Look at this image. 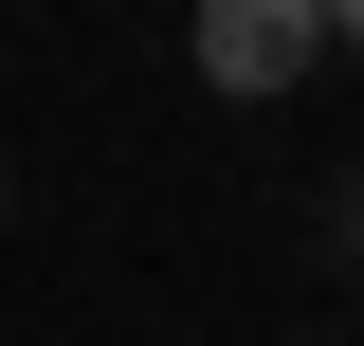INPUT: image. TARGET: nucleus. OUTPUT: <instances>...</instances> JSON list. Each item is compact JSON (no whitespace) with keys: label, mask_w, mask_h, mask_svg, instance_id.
Returning a JSON list of instances; mask_svg holds the SVG:
<instances>
[{"label":"nucleus","mask_w":364,"mask_h":346,"mask_svg":"<svg viewBox=\"0 0 364 346\" xmlns=\"http://www.w3.org/2000/svg\"><path fill=\"white\" fill-rule=\"evenodd\" d=\"M328 55H364V0H328Z\"/></svg>","instance_id":"f03ea898"},{"label":"nucleus","mask_w":364,"mask_h":346,"mask_svg":"<svg viewBox=\"0 0 364 346\" xmlns=\"http://www.w3.org/2000/svg\"><path fill=\"white\" fill-rule=\"evenodd\" d=\"M0 201H18V182H0Z\"/></svg>","instance_id":"20e7f679"},{"label":"nucleus","mask_w":364,"mask_h":346,"mask_svg":"<svg viewBox=\"0 0 364 346\" xmlns=\"http://www.w3.org/2000/svg\"><path fill=\"white\" fill-rule=\"evenodd\" d=\"M346 201H364V164H346Z\"/></svg>","instance_id":"7ed1b4c3"},{"label":"nucleus","mask_w":364,"mask_h":346,"mask_svg":"<svg viewBox=\"0 0 364 346\" xmlns=\"http://www.w3.org/2000/svg\"><path fill=\"white\" fill-rule=\"evenodd\" d=\"M182 55H200V91L273 110V91L328 73V0H200V19H182Z\"/></svg>","instance_id":"f257e3e1"}]
</instances>
